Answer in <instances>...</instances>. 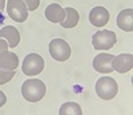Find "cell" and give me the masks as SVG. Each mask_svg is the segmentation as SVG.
Segmentation results:
<instances>
[{
    "label": "cell",
    "instance_id": "cell-1",
    "mask_svg": "<svg viewBox=\"0 0 133 115\" xmlns=\"http://www.w3.org/2000/svg\"><path fill=\"white\" fill-rule=\"evenodd\" d=\"M45 83L41 79L33 78V79H27L21 85V95L24 97L25 101L28 102H39L45 95Z\"/></svg>",
    "mask_w": 133,
    "mask_h": 115
},
{
    "label": "cell",
    "instance_id": "cell-2",
    "mask_svg": "<svg viewBox=\"0 0 133 115\" xmlns=\"http://www.w3.org/2000/svg\"><path fill=\"white\" fill-rule=\"evenodd\" d=\"M96 94L104 99V101H110L113 99L117 93H118V85L112 77H101L97 79L95 85Z\"/></svg>",
    "mask_w": 133,
    "mask_h": 115
},
{
    "label": "cell",
    "instance_id": "cell-3",
    "mask_svg": "<svg viewBox=\"0 0 133 115\" xmlns=\"http://www.w3.org/2000/svg\"><path fill=\"white\" fill-rule=\"evenodd\" d=\"M117 42V36L113 30H98L92 36V45L96 50H109Z\"/></svg>",
    "mask_w": 133,
    "mask_h": 115
},
{
    "label": "cell",
    "instance_id": "cell-4",
    "mask_svg": "<svg viewBox=\"0 0 133 115\" xmlns=\"http://www.w3.org/2000/svg\"><path fill=\"white\" fill-rule=\"evenodd\" d=\"M71 47L69 44L63 39H53L49 42V54L53 60L59 62H64L71 57Z\"/></svg>",
    "mask_w": 133,
    "mask_h": 115
},
{
    "label": "cell",
    "instance_id": "cell-5",
    "mask_svg": "<svg viewBox=\"0 0 133 115\" xmlns=\"http://www.w3.org/2000/svg\"><path fill=\"white\" fill-rule=\"evenodd\" d=\"M44 60L43 57L36 54V53H29L25 56V58L23 60V65H21V70L23 73L28 77L37 75L44 70Z\"/></svg>",
    "mask_w": 133,
    "mask_h": 115
},
{
    "label": "cell",
    "instance_id": "cell-6",
    "mask_svg": "<svg viewBox=\"0 0 133 115\" xmlns=\"http://www.w3.org/2000/svg\"><path fill=\"white\" fill-rule=\"evenodd\" d=\"M7 12L16 22H24L28 19V8L23 0H7Z\"/></svg>",
    "mask_w": 133,
    "mask_h": 115
},
{
    "label": "cell",
    "instance_id": "cell-7",
    "mask_svg": "<svg viewBox=\"0 0 133 115\" xmlns=\"http://www.w3.org/2000/svg\"><path fill=\"white\" fill-rule=\"evenodd\" d=\"M112 67L120 74H125L133 69V54L130 53H123L115 56L112 60Z\"/></svg>",
    "mask_w": 133,
    "mask_h": 115
},
{
    "label": "cell",
    "instance_id": "cell-8",
    "mask_svg": "<svg viewBox=\"0 0 133 115\" xmlns=\"http://www.w3.org/2000/svg\"><path fill=\"white\" fill-rule=\"evenodd\" d=\"M113 57H115L113 54H109V53L97 54L93 60V69L101 74H110L113 72V67H112Z\"/></svg>",
    "mask_w": 133,
    "mask_h": 115
},
{
    "label": "cell",
    "instance_id": "cell-9",
    "mask_svg": "<svg viewBox=\"0 0 133 115\" xmlns=\"http://www.w3.org/2000/svg\"><path fill=\"white\" fill-rule=\"evenodd\" d=\"M89 21L95 27H104L109 21V12L104 7H95L89 12Z\"/></svg>",
    "mask_w": 133,
    "mask_h": 115
},
{
    "label": "cell",
    "instance_id": "cell-10",
    "mask_svg": "<svg viewBox=\"0 0 133 115\" xmlns=\"http://www.w3.org/2000/svg\"><path fill=\"white\" fill-rule=\"evenodd\" d=\"M117 27L124 30V32H132L133 30V9L127 8L120 11V13L117 15Z\"/></svg>",
    "mask_w": 133,
    "mask_h": 115
},
{
    "label": "cell",
    "instance_id": "cell-11",
    "mask_svg": "<svg viewBox=\"0 0 133 115\" xmlns=\"http://www.w3.org/2000/svg\"><path fill=\"white\" fill-rule=\"evenodd\" d=\"M0 39H5L11 48H16L20 42V32L12 25H7L0 29Z\"/></svg>",
    "mask_w": 133,
    "mask_h": 115
},
{
    "label": "cell",
    "instance_id": "cell-12",
    "mask_svg": "<svg viewBox=\"0 0 133 115\" xmlns=\"http://www.w3.org/2000/svg\"><path fill=\"white\" fill-rule=\"evenodd\" d=\"M17 66H19V57L15 53L8 50L0 53V69H3V70H15Z\"/></svg>",
    "mask_w": 133,
    "mask_h": 115
},
{
    "label": "cell",
    "instance_id": "cell-13",
    "mask_svg": "<svg viewBox=\"0 0 133 115\" xmlns=\"http://www.w3.org/2000/svg\"><path fill=\"white\" fill-rule=\"evenodd\" d=\"M45 17L51 22H60L65 19V9L60 4H49L45 8Z\"/></svg>",
    "mask_w": 133,
    "mask_h": 115
},
{
    "label": "cell",
    "instance_id": "cell-14",
    "mask_svg": "<svg viewBox=\"0 0 133 115\" xmlns=\"http://www.w3.org/2000/svg\"><path fill=\"white\" fill-rule=\"evenodd\" d=\"M79 20H80V16H79V12L75 9V8H65V19L63 21H60V25L63 28H66V29H71V28H75L79 24Z\"/></svg>",
    "mask_w": 133,
    "mask_h": 115
},
{
    "label": "cell",
    "instance_id": "cell-15",
    "mask_svg": "<svg viewBox=\"0 0 133 115\" xmlns=\"http://www.w3.org/2000/svg\"><path fill=\"white\" fill-rule=\"evenodd\" d=\"M59 114L60 115H81L83 110L76 102H66L61 105Z\"/></svg>",
    "mask_w": 133,
    "mask_h": 115
},
{
    "label": "cell",
    "instance_id": "cell-16",
    "mask_svg": "<svg viewBox=\"0 0 133 115\" xmlns=\"http://www.w3.org/2000/svg\"><path fill=\"white\" fill-rule=\"evenodd\" d=\"M15 74H16L15 70H3V69H0V85L8 83L15 77Z\"/></svg>",
    "mask_w": 133,
    "mask_h": 115
},
{
    "label": "cell",
    "instance_id": "cell-17",
    "mask_svg": "<svg viewBox=\"0 0 133 115\" xmlns=\"http://www.w3.org/2000/svg\"><path fill=\"white\" fill-rule=\"evenodd\" d=\"M23 2L25 3L28 11H31V12L32 11H36L40 5V0H23Z\"/></svg>",
    "mask_w": 133,
    "mask_h": 115
},
{
    "label": "cell",
    "instance_id": "cell-18",
    "mask_svg": "<svg viewBox=\"0 0 133 115\" xmlns=\"http://www.w3.org/2000/svg\"><path fill=\"white\" fill-rule=\"evenodd\" d=\"M8 48H9V45H8L7 40L0 39V53H3L4 50H8Z\"/></svg>",
    "mask_w": 133,
    "mask_h": 115
},
{
    "label": "cell",
    "instance_id": "cell-19",
    "mask_svg": "<svg viewBox=\"0 0 133 115\" xmlns=\"http://www.w3.org/2000/svg\"><path fill=\"white\" fill-rule=\"evenodd\" d=\"M5 102H7V97L5 94L3 93V91H0V107H3L5 105Z\"/></svg>",
    "mask_w": 133,
    "mask_h": 115
},
{
    "label": "cell",
    "instance_id": "cell-20",
    "mask_svg": "<svg viewBox=\"0 0 133 115\" xmlns=\"http://www.w3.org/2000/svg\"><path fill=\"white\" fill-rule=\"evenodd\" d=\"M4 21H5V17H4L3 12L0 11V25H2V24H4Z\"/></svg>",
    "mask_w": 133,
    "mask_h": 115
},
{
    "label": "cell",
    "instance_id": "cell-21",
    "mask_svg": "<svg viewBox=\"0 0 133 115\" xmlns=\"http://www.w3.org/2000/svg\"><path fill=\"white\" fill-rule=\"evenodd\" d=\"M5 8V0H0V11H3Z\"/></svg>",
    "mask_w": 133,
    "mask_h": 115
}]
</instances>
